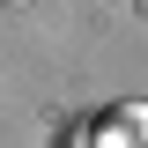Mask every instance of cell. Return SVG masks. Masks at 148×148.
Returning a JSON list of instances; mask_svg holds the SVG:
<instances>
[{"label": "cell", "instance_id": "1", "mask_svg": "<svg viewBox=\"0 0 148 148\" xmlns=\"http://www.w3.org/2000/svg\"><path fill=\"white\" fill-rule=\"evenodd\" d=\"M111 141H119V148H148V111H119V119H111Z\"/></svg>", "mask_w": 148, "mask_h": 148}, {"label": "cell", "instance_id": "2", "mask_svg": "<svg viewBox=\"0 0 148 148\" xmlns=\"http://www.w3.org/2000/svg\"><path fill=\"white\" fill-rule=\"evenodd\" d=\"M0 8H22V0H0Z\"/></svg>", "mask_w": 148, "mask_h": 148}]
</instances>
